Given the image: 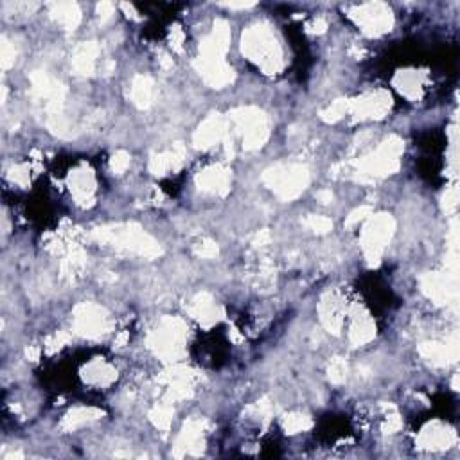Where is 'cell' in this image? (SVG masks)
<instances>
[{"instance_id": "27", "label": "cell", "mask_w": 460, "mask_h": 460, "mask_svg": "<svg viewBox=\"0 0 460 460\" xmlns=\"http://www.w3.org/2000/svg\"><path fill=\"white\" fill-rule=\"evenodd\" d=\"M449 440V432H446V428L439 426V424H433L430 428H426L421 435V445L428 446V448H442V446L448 445Z\"/></svg>"}, {"instance_id": "7", "label": "cell", "mask_w": 460, "mask_h": 460, "mask_svg": "<svg viewBox=\"0 0 460 460\" xmlns=\"http://www.w3.org/2000/svg\"><path fill=\"white\" fill-rule=\"evenodd\" d=\"M401 153H403V142L397 137H390L376 150V153L359 162V167L369 177H387L400 167Z\"/></svg>"}, {"instance_id": "11", "label": "cell", "mask_w": 460, "mask_h": 460, "mask_svg": "<svg viewBox=\"0 0 460 460\" xmlns=\"http://www.w3.org/2000/svg\"><path fill=\"white\" fill-rule=\"evenodd\" d=\"M196 69L202 74L203 79L215 89H223L234 79V72L223 58H205L200 56L196 61Z\"/></svg>"}, {"instance_id": "28", "label": "cell", "mask_w": 460, "mask_h": 460, "mask_svg": "<svg viewBox=\"0 0 460 460\" xmlns=\"http://www.w3.org/2000/svg\"><path fill=\"white\" fill-rule=\"evenodd\" d=\"M311 426V419L306 416H300V414H293V416H288L284 419V428H286L288 433H299L304 432Z\"/></svg>"}, {"instance_id": "43", "label": "cell", "mask_w": 460, "mask_h": 460, "mask_svg": "<svg viewBox=\"0 0 460 460\" xmlns=\"http://www.w3.org/2000/svg\"><path fill=\"white\" fill-rule=\"evenodd\" d=\"M317 196H319V200L322 203H329L333 200V194H331V191H320L319 194H317Z\"/></svg>"}, {"instance_id": "33", "label": "cell", "mask_w": 460, "mask_h": 460, "mask_svg": "<svg viewBox=\"0 0 460 460\" xmlns=\"http://www.w3.org/2000/svg\"><path fill=\"white\" fill-rule=\"evenodd\" d=\"M345 376H347V365H345V362L336 358L331 364V367H329V378H331V381H335V383H342V381L345 380Z\"/></svg>"}, {"instance_id": "25", "label": "cell", "mask_w": 460, "mask_h": 460, "mask_svg": "<svg viewBox=\"0 0 460 460\" xmlns=\"http://www.w3.org/2000/svg\"><path fill=\"white\" fill-rule=\"evenodd\" d=\"M97 417H101V410H97V408H74V410H70L65 416L61 426L65 430H76L79 426H83V424L97 419Z\"/></svg>"}, {"instance_id": "17", "label": "cell", "mask_w": 460, "mask_h": 460, "mask_svg": "<svg viewBox=\"0 0 460 460\" xmlns=\"http://www.w3.org/2000/svg\"><path fill=\"white\" fill-rule=\"evenodd\" d=\"M343 315V306L342 300L336 299L335 295H327L326 299L320 304V317H322L324 326L333 333H338L340 327H342V319Z\"/></svg>"}, {"instance_id": "35", "label": "cell", "mask_w": 460, "mask_h": 460, "mask_svg": "<svg viewBox=\"0 0 460 460\" xmlns=\"http://www.w3.org/2000/svg\"><path fill=\"white\" fill-rule=\"evenodd\" d=\"M196 254L202 257H215V255H218V246L212 241H203L196 246Z\"/></svg>"}, {"instance_id": "40", "label": "cell", "mask_w": 460, "mask_h": 460, "mask_svg": "<svg viewBox=\"0 0 460 460\" xmlns=\"http://www.w3.org/2000/svg\"><path fill=\"white\" fill-rule=\"evenodd\" d=\"M11 178L13 180H16L18 184H25V180H27V173H25L24 167H13Z\"/></svg>"}, {"instance_id": "12", "label": "cell", "mask_w": 460, "mask_h": 460, "mask_svg": "<svg viewBox=\"0 0 460 460\" xmlns=\"http://www.w3.org/2000/svg\"><path fill=\"white\" fill-rule=\"evenodd\" d=\"M230 44V29L229 24L218 20L209 37L200 45V56L205 58H223Z\"/></svg>"}, {"instance_id": "26", "label": "cell", "mask_w": 460, "mask_h": 460, "mask_svg": "<svg viewBox=\"0 0 460 460\" xmlns=\"http://www.w3.org/2000/svg\"><path fill=\"white\" fill-rule=\"evenodd\" d=\"M396 87L404 94L407 97L414 99L421 94V89H423V81H421V76L414 70H404V72H400L396 76Z\"/></svg>"}, {"instance_id": "15", "label": "cell", "mask_w": 460, "mask_h": 460, "mask_svg": "<svg viewBox=\"0 0 460 460\" xmlns=\"http://www.w3.org/2000/svg\"><path fill=\"white\" fill-rule=\"evenodd\" d=\"M70 191L74 193V198L79 203L92 202L94 191H96V182H94V174L89 167H79L70 174Z\"/></svg>"}, {"instance_id": "41", "label": "cell", "mask_w": 460, "mask_h": 460, "mask_svg": "<svg viewBox=\"0 0 460 460\" xmlns=\"http://www.w3.org/2000/svg\"><path fill=\"white\" fill-rule=\"evenodd\" d=\"M327 29V22L324 20V18H317L315 22H313V24L309 25V32H324Z\"/></svg>"}, {"instance_id": "22", "label": "cell", "mask_w": 460, "mask_h": 460, "mask_svg": "<svg viewBox=\"0 0 460 460\" xmlns=\"http://www.w3.org/2000/svg\"><path fill=\"white\" fill-rule=\"evenodd\" d=\"M184 160V148L182 146H177L173 151L170 153H162L157 155V157L151 158L150 162V170L153 174H166L167 171L177 170Z\"/></svg>"}, {"instance_id": "18", "label": "cell", "mask_w": 460, "mask_h": 460, "mask_svg": "<svg viewBox=\"0 0 460 460\" xmlns=\"http://www.w3.org/2000/svg\"><path fill=\"white\" fill-rule=\"evenodd\" d=\"M51 16L67 31L76 29L81 22V11L76 2H54L51 4Z\"/></svg>"}, {"instance_id": "30", "label": "cell", "mask_w": 460, "mask_h": 460, "mask_svg": "<svg viewBox=\"0 0 460 460\" xmlns=\"http://www.w3.org/2000/svg\"><path fill=\"white\" fill-rule=\"evenodd\" d=\"M171 417H173V410L170 407H166V404L157 407L151 412V419H153V423L157 424L158 428H167L171 424Z\"/></svg>"}, {"instance_id": "20", "label": "cell", "mask_w": 460, "mask_h": 460, "mask_svg": "<svg viewBox=\"0 0 460 460\" xmlns=\"http://www.w3.org/2000/svg\"><path fill=\"white\" fill-rule=\"evenodd\" d=\"M191 313L194 319H198L205 326H210L218 320V307H216L215 300L210 299L207 293H200L191 304Z\"/></svg>"}, {"instance_id": "31", "label": "cell", "mask_w": 460, "mask_h": 460, "mask_svg": "<svg viewBox=\"0 0 460 460\" xmlns=\"http://www.w3.org/2000/svg\"><path fill=\"white\" fill-rule=\"evenodd\" d=\"M0 61H2V69H9L16 60V51L15 45L9 44L8 38H2V44H0Z\"/></svg>"}, {"instance_id": "10", "label": "cell", "mask_w": 460, "mask_h": 460, "mask_svg": "<svg viewBox=\"0 0 460 460\" xmlns=\"http://www.w3.org/2000/svg\"><path fill=\"white\" fill-rule=\"evenodd\" d=\"M390 96L383 90H378L352 101L349 108L358 119H381L390 110Z\"/></svg>"}, {"instance_id": "42", "label": "cell", "mask_w": 460, "mask_h": 460, "mask_svg": "<svg viewBox=\"0 0 460 460\" xmlns=\"http://www.w3.org/2000/svg\"><path fill=\"white\" fill-rule=\"evenodd\" d=\"M268 239H270V234H268L267 230H261V232H259V234L255 236V245L261 246L262 243H267Z\"/></svg>"}, {"instance_id": "5", "label": "cell", "mask_w": 460, "mask_h": 460, "mask_svg": "<svg viewBox=\"0 0 460 460\" xmlns=\"http://www.w3.org/2000/svg\"><path fill=\"white\" fill-rule=\"evenodd\" d=\"M230 119L243 139L246 150H257L268 139L267 115L257 108H239L232 112Z\"/></svg>"}, {"instance_id": "14", "label": "cell", "mask_w": 460, "mask_h": 460, "mask_svg": "<svg viewBox=\"0 0 460 460\" xmlns=\"http://www.w3.org/2000/svg\"><path fill=\"white\" fill-rule=\"evenodd\" d=\"M200 189L207 191L212 194H225L230 186V173L229 170L222 166H212L209 170L202 171L196 178Z\"/></svg>"}, {"instance_id": "4", "label": "cell", "mask_w": 460, "mask_h": 460, "mask_svg": "<svg viewBox=\"0 0 460 460\" xmlns=\"http://www.w3.org/2000/svg\"><path fill=\"white\" fill-rule=\"evenodd\" d=\"M184 340H186V324L180 319L167 317L162 320L157 331H153L150 345L158 356L173 362L184 352Z\"/></svg>"}, {"instance_id": "29", "label": "cell", "mask_w": 460, "mask_h": 460, "mask_svg": "<svg viewBox=\"0 0 460 460\" xmlns=\"http://www.w3.org/2000/svg\"><path fill=\"white\" fill-rule=\"evenodd\" d=\"M347 110H349V103L343 101V99H338V101L333 103V105L322 113V119L327 122H335L338 121V119H342Z\"/></svg>"}, {"instance_id": "44", "label": "cell", "mask_w": 460, "mask_h": 460, "mask_svg": "<svg viewBox=\"0 0 460 460\" xmlns=\"http://www.w3.org/2000/svg\"><path fill=\"white\" fill-rule=\"evenodd\" d=\"M226 8L230 9H246V8H252V2H239V4H234V2H230V4H225Z\"/></svg>"}, {"instance_id": "23", "label": "cell", "mask_w": 460, "mask_h": 460, "mask_svg": "<svg viewBox=\"0 0 460 460\" xmlns=\"http://www.w3.org/2000/svg\"><path fill=\"white\" fill-rule=\"evenodd\" d=\"M153 81L150 79L148 76H137L132 83V101L139 106V108H148L153 101Z\"/></svg>"}, {"instance_id": "6", "label": "cell", "mask_w": 460, "mask_h": 460, "mask_svg": "<svg viewBox=\"0 0 460 460\" xmlns=\"http://www.w3.org/2000/svg\"><path fill=\"white\" fill-rule=\"evenodd\" d=\"M392 234H394V219L390 215H378L369 219L362 236V245H364L365 257L371 264H378Z\"/></svg>"}, {"instance_id": "21", "label": "cell", "mask_w": 460, "mask_h": 460, "mask_svg": "<svg viewBox=\"0 0 460 460\" xmlns=\"http://www.w3.org/2000/svg\"><path fill=\"white\" fill-rule=\"evenodd\" d=\"M83 372H85L83 376H85V380L89 381V383L99 385V387L112 383V381L117 378V372L113 371L108 364H105L103 359H96L92 364H89Z\"/></svg>"}, {"instance_id": "9", "label": "cell", "mask_w": 460, "mask_h": 460, "mask_svg": "<svg viewBox=\"0 0 460 460\" xmlns=\"http://www.w3.org/2000/svg\"><path fill=\"white\" fill-rule=\"evenodd\" d=\"M74 327L81 336L99 338L110 329V320L106 311L101 306L92 302L79 304L74 309Z\"/></svg>"}, {"instance_id": "3", "label": "cell", "mask_w": 460, "mask_h": 460, "mask_svg": "<svg viewBox=\"0 0 460 460\" xmlns=\"http://www.w3.org/2000/svg\"><path fill=\"white\" fill-rule=\"evenodd\" d=\"M264 184L279 198L293 200L307 187L309 173L299 164H279L264 173Z\"/></svg>"}, {"instance_id": "8", "label": "cell", "mask_w": 460, "mask_h": 460, "mask_svg": "<svg viewBox=\"0 0 460 460\" xmlns=\"http://www.w3.org/2000/svg\"><path fill=\"white\" fill-rule=\"evenodd\" d=\"M351 16L364 27V32L369 37H380L392 29L394 16L388 6L381 2H369V4L356 6L351 11Z\"/></svg>"}, {"instance_id": "36", "label": "cell", "mask_w": 460, "mask_h": 460, "mask_svg": "<svg viewBox=\"0 0 460 460\" xmlns=\"http://www.w3.org/2000/svg\"><path fill=\"white\" fill-rule=\"evenodd\" d=\"M369 215H371V207H359V209L352 210L351 216H349L347 222H345V225H347V226L356 225L358 222H362V219L367 218Z\"/></svg>"}, {"instance_id": "37", "label": "cell", "mask_w": 460, "mask_h": 460, "mask_svg": "<svg viewBox=\"0 0 460 460\" xmlns=\"http://www.w3.org/2000/svg\"><path fill=\"white\" fill-rule=\"evenodd\" d=\"M67 342H69V335H65V333H56L53 338L47 340L49 352H53V351H56V349L63 347V343H67Z\"/></svg>"}, {"instance_id": "24", "label": "cell", "mask_w": 460, "mask_h": 460, "mask_svg": "<svg viewBox=\"0 0 460 460\" xmlns=\"http://www.w3.org/2000/svg\"><path fill=\"white\" fill-rule=\"evenodd\" d=\"M202 432L203 428L200 421H189L186 424V428L182 430V433H180V437H178L177 448L184 449V453H191L202 442Z\"/></svg>"}, {"instance_id": "32", "label": "cell", "mask_w": 460, "mask_h": 460, "mask_svg": "<svg viewBox=\"0 0 460 460\" xmlns=\"http://www.w3.org/2000/svg\"><path fill=\"white\" fill-rule=\"evenodd\" d=\"M306 225L313 232H319V234H326V232H329L333 229V222L329 218H326V216H309L306 219Z\"/></svg>"}, {"instance_id": "39", "label": "cell", "mask_w": 460, "mask_h": 460, "mask_svg": "<svg viewBox=\"0 0 460 460\" xmlns=\"http://www.w3.org/2000/svg\"><path fill=\"white\" fill-rule=\"evenodd\" d=\"M113 4H110V2H101V4L97 6V15L101 16V20H106V18H110V16L113 15Z\"/></svg>"}, {"instance_id": "16", "label": "cell", "mask_w": 460, "mask_h": 460, "mask_svg": "<svg viewBox=\"0 0 460 460\" xmlns=\"http://www.w3.org/2000/svg\"><path fill=\"white\" fill-rule=\"evenodd\" d=\"M97 56H99V47L94 41H85L74 51L72 65L77 74L83 76H90L96 70Z\"/></svg>"}, {"instance_id": "19", "label": "cell", "mask_w": 460, "mask_h": 460, "mask_svg": "<svg viewBox=\"0 0 460 460\" xmlns=\"http://www.w3.org/2000/svg\"><path fill=\"white\" fill-rule=\"evenodd\" d=\"M354 319H352V324H351V342L352 345H364V343L371 342L372 338H374L376 335V327H374V322H372L371 319H369V315H365V313H359V311H356Z\"/></svg>"}, {"instance_id": "2", "label": "cell", "mask_w": 460, "mask_h": 460, "mask_svg": "<svg viewBox=\"0 0 460 460\" xmlns=\"http://www.w3.org/2000/svg\"><path fill=\"white\" fill-rule=\"evenodd\" d=\"M94 238L101 243H110L113 246L135 252L144 257H157L162 254V248L150 234L137 225H117L106 226V229L94 230Z\"/></svg>"}, {"instance_id": "1", "label": "cell", "mask_w": 460, "mask_h": 460, "mask_svg": "<svg viewBox=\"0 0 460 460\" xmlns=\"http://www.w3.org/2000/svg\"><path fill=\"white\" fill-rule=\"evenodd\" d=\"M241 51L248 60L257 63L267 74H275L283 69V51L270 25L255 24L245 29L241 38Z\"/></svg>"}, {"instance_id": "38", "label": "cell", "mask_w": 460, "mask_h": 460, "mask_svg": "<svg viewBox=\"0 0 460 460\" xmlns=\"http://www.w3.org/2000/svg\"><path fill=\"white\" fill-rule=\"evenodd\" d=\"M182 44H184V32L178 27H174L173 31H171V45H173L177 51H182Z\"/></svg>"}, {"instance_id": "34", "label": "cell", "mask_w": 460, "mask_h": 460, "mask_svg": "<svg viewBox=\"0 0 460 460\" xmlns=\"http://www.w3.org/2000/svg\"><path fill=\"white\" fill-rule=\"evenodd\" d=\"M129 166V155L126 151H117V153L112 157V162H110V167H112L113 173H124Z\"/></svg>"}, {"instance_id": "13", "label": "cell", "mask_w": 460, "mask_h": 460, "mask_svg": "<svg viewBox=\"0 0 460 460\" xmlns=\"http://www.w3.org/2000/svg\"><path fill=\"white\" fill-rule=\"evenodd\" d=\"M226 132V124L223 121L222 115L218 113H212L209 119L200 124V128L196 129V134H194V146L196 148H202V150H207L210 146L218 144L219 141L223 139Z\"/></svg>"}]
</instances>
